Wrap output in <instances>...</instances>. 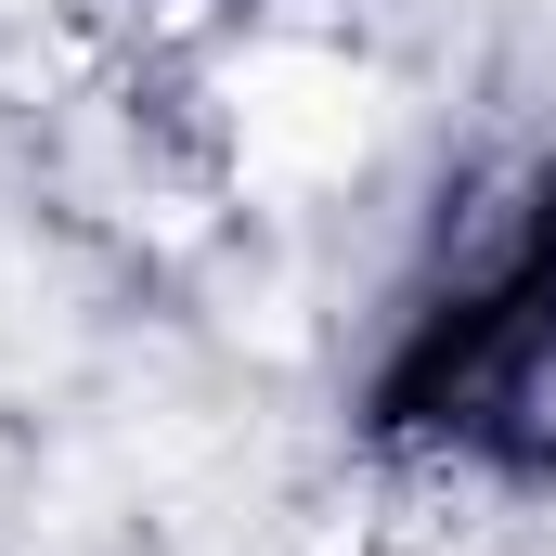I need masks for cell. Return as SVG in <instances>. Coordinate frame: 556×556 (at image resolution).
Listing matches in <instances>:
<instances>
[{
	"label": "cell",
	"instance_id": "obj_1",
	"mask_svg": "<svg viewBox=\"0 0 556 556\" xmlns=\"http://www.w3.org/2000/svg\"><path fill=\"white\" fill-rule=\"evenodd\" d=\"M350 155V78L337 65H260L247 78V168H337Z\"/></svg>",
	"mask_w": 556,
	"mask_h": 556
},
{
	"label": "cell",
	"instance_id": "obj_2",
	"mask_svg": "<svg viewBox=\"0 0 556 556\" xmlns=\"http://www.w3.org/2000/svg\"><path fill=\"white\" fill-rule=\"evenodd\" d=\"M544 556H556V544H544Z\"/></svg>",
	"mask_w": 556,
	"mask_h": 556
}]
</instances>
